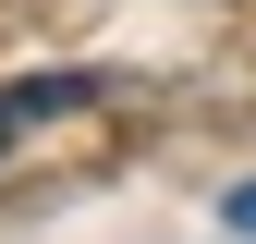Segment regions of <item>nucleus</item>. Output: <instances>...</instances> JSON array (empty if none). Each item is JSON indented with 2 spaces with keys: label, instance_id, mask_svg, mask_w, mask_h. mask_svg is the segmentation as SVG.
Here are the masks:
<instances>
[{
  "label": "nucleus",
  "instance_id": "obj_1",
  "mask_svg": "<svg viewBox=\"0 0 256 244\" xmlns=\"http://www.w3.org/2000/svg\"><path fill=\"white\" fill-rule=\"evenodd\" d=\"M98 98V74H49V86H12V98H0V146L24 134V122H49V110H86Z\"/></svg>",
  "mask_w": 256,
  "mask_h": 244
},
{
  "label": "nucleus",
  "instance_id": "obj_2",
  "mask_svg": "<svg viewBox=\"0 0 256 244\" xmlns=\"http://www.w3.org/2000/svg\"><path fill=\"white\" fill-rule=\"evenodd\" d=\"M220 220H232V232H256V183H232V196H220Z\"/></svg>",
  "mask_w": 256,
  "mask_h": 244
}]
</instances>
